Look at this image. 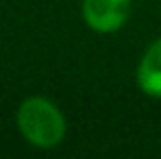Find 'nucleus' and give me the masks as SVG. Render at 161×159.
I'll return each mask as SVG.
<instances>
[{"mask_svg": "<svg viewBox=\"0 0 161 159\" xmlns=\"http://www.w3.org/2000/svg\"><path fill=\"white\" fill-rule=\"evenodd\" d=\"M137 85L144 94L161 98V39L153 42L146 54L142 57L137 70Z\"/></svg>", "mask_w": 161, "mask_h": 159, "instance_id": "obj_3", "label": "nucleus"}, {"mask_svg": "<svg viewBox=\"0 0 161 159\" xmlns=\"http://www.w3.org/2000/svg\"><path fill=\"white\" fill-rule=\"evenodd\" d=\"M18 127L33 146L50 148L57 146L65 135L63 113L46 98H28L18 111Z\"/></svg>", "mask_w": 161, "mask_h": 159, "instance_id": "obj_1", "label": "nucleus"}, {"mask_svg": "<svg viewBox=\"0 0 161 159\" xmlns=\"http://www.w3.org/2000/svg\"><path fill=\"white\" fill-rule=\"evenodd\" d=\"M131 0H83V18L98 33H113L129 18Z\"/></svg>", "mask_w": 161, "mask_h": 159, "instance_id": "obj_2", "label": "nucleus"}]
</instances>
